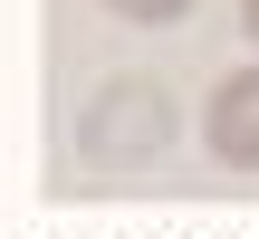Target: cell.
<instances>
[{
  "instance_id": "1",
  "label": "cell",
  "mask_w": 259,
  "mask_h": 239,
  "mask_svg": "<svg viewBox=\"0 0 259 239\" xmlns=\"http://www.w3.org/2000/svg\"><path fill=\"white\" fill-rule=\"evenodd\" d=\"M163 144H173V86L163 77H106L87 105H77V125H67V153L77 163H106V172H135V163H163Z\"/></svg>"
},
{
  "instance_id": "2",
  "label": "cell",
  "mask_w": 259,
  "mask_h": 239,
  "mask_svg": "<svg viewBox=\"0 0 259 239\" xmlns=\"http://www.w3.org/2000/svg\"><path fill=\"white\" fill-rule=\"evenodd\" d=\"M202 144H211V163L259 172V57L211 77V96H202Z\"/></svg>"
},
{
  "instance_id": "3",
  "label": "cell",
  "mask_w": 259,
  "mask_h": 239,
  "mask_svg": "<svg viewBox=\"0 0 259 239\" xmlns=\"http://www.w3.org/2000/svg\"><path fill=\"white\" fill-rule=\"evenodd\" d=\"M115 19H135V29H173V19H192V0H106Z\"/></svg>"
},
{
  "instance_id": "4",
  "label": "cell",
  "mask_w": 259,
  "mask_h": 239,
  "mask_svg": "<svg viewBox=\"0 0 259 239\" xmlns=\"http://www.w3.org/2000/svg\"><path fill=\"white\" fill-rule=\"evenodd\" d=\"M240 29H250V38H259V0H240Z\"/></svg>"
}]
</instances>
